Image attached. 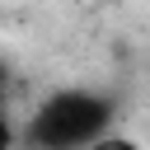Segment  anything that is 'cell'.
<instances>
[{
	"label": "cell",
	"instance_id": "1",
	"mask_svg": "<svg viewBox=\"0 0 150 150\" xmlns=\"http://www.w3.org/2000/svg\"><path fill=\"white\" fill-rule=\"evenodd\" d=\"M108 122H112L108 98H98L89 89H61L33 112L23 141H28V150H84L94 136L108 131Z\"/></svg>",
	"mask_w": 150,
	"mask_h": 150
},
{
	"label": "cell",
	"instance_id": "2",
	"mask_svg": "<svg viewBox=\"0 0 150 150\" xmlns=\"http://www.w3.org/2000/svg\"><path fill=\"white\" fill-rule=\"evenodd\" d=\"M84 150H141V145H136L131 136H112V131H103V136H94Z\"/></svg>",
	"mask_w": 150,
	"mask_h": 150
},
{
	"label": "cell",
	"instance_id": "3",
	"mask_svg": "<svg viewBox=\"0 0 150 150\" xmlns=\"http://www.w3.org/2000/svg\"><path fill=\"white\" fill-rule=\"evenodd\" d=\"M0 150H14V127L0 117Z\"/></svg>",
	"mask_w": 150,
	"mask_h": 150
},
{
	"label": "cell",
	"instance_id": "4",
	"mask_svg": "<svg viewBox=\"0 0 150 150\" xmlns=\"http://www.w3.org/2000/svg\"><path fill=\"white\" fill-rule=\"evenodd\" d=\"M0 94H5V66H0Z\"/></svg>",
	"mask_w": 150,
	"mask_h": 150
}]
</instances>
